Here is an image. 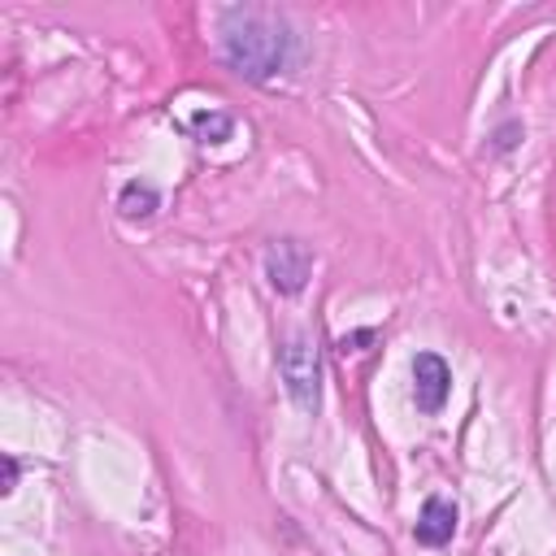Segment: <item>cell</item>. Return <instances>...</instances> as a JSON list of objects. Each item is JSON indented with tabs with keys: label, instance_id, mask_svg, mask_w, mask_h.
<instances>
[{
	"label": "cell",
	"instance_id": "9",
	"mask_svg": "<svg viewBox=\"0 0 556 556\" xmlns=\"http://www.w3.org/2000/svg\"><path fill=\"white\" fill-rule=\"evenodd\" d=\"M13 482H17V460H13V456H4V478H0V491L9 495V491H13Z\"/></svg>",
	"mask_w": 556,
	"mask_h": 556
},
{
	"label": "cell",
	"instance_id": "2",
	"mask_svg": "<svg viewBox=\"0 0 556 556\" xmlns=\"http://www.w3.org/2000/svg\"><path fill=\"white\" fill-rule=\"evenodd\" d=\"M278 374L287 382V395L300 413H317L321 404V361L308 334H291L278 352Z\"/></svg>",
	"mask_w": 556,
	"mask_h": 556
},
{
	"label": "cell",
	"instance_id": "6",
	"mask_svg": "<svg viewBox=\"0 0 556 556\" xmlns=\"http://www.w3.org/2000/svg\"><path fill=\"white\" fill-rule=\"evenodd\" d=\"M156 204H161V195H156V187H148V182H126L122 195H117V208H122L126 217H152Z\"/></svg>",
	"mask_w": 556,
	"mask_h": 556
},
{
	"label": "cell",
	"instance_id": "5",
	"mask_svg": "<svg viewBox=\"0 0 556 556\" xmlns=\"http://www.w3.org/2000/svg\"><path fill=\"white\" fill-rule=\"evenodd\" d=\"M413 534H417V543H426V547H443V543H452V534H456V504L430 495V500L421 504V517H417Z\"/></svg>",
	"mask_w": 556,
	"mask_h": 556
},
{
	"label": "cell",
	"instance_id": "8",
	"mask_svg": "<svg viewBox=\"0 0 556 556\" xmlns=\"http://www.w3.org/2000/svg\"><path fill=\"white\" fill-rule=\"evenodd\" d=\"M369 339H374V330H356V334H343V339H339V352H356V348H361V343H369Z\"/></svg>",
	"mask_w": 556,
	"mask_h": 556
},
{
	"label": "cell",
	"instance_id": "7",
	"mask_svg": "<svg viewBox=\"0 0 556 556\" xmlns=\"http://www.w3.org/2000/svg\"><path fill=\"white\" fill-rule=\"evenodd\" d=\"M191 130H195L204 143H222V139H230L235 122H230L226 113H217V109H213V113H195V117H191Z\"/></svg>",
	"mask_w": 556,
	"mask_h": 556
},
{
	"label": "cell",
	"instance_id": "1",
	"mask_svg": "<svg viewBox=\"0 0 556 556\" xmlns=\"http://www.w3.org/2000/svg\"><path fill=\"white\" fill-rule=\"evenodd\" d=\"M222 56L235 74L265 83L287 70L291 56V30L269 9H226L222 17Z\"/></svg>",
	"mask_w": 556,
	"mask_h": 556
},
{
	"label": "cell",
	"instance_id": "4",
	"mask_svg": "<svg viewBox=\"0 0 556 556\" xmlns=\"http://www.w3.org/2000/svg\"><path fill=\"white\" fill-rule=\"evenodd\" d=\"M452 391V369L439 352H417L413 356V400L421 413H439Z\"/></svg>",
	"mask_w": 556,
	"mask_h": 556
},
{
	"label": "cell",
	"instance_id": "3",
	"mask_svg": "<svg viewBox=\"0 0 556 556\" xmlns=\"http://www.w3.org/2000/svg\"><path fill=\"white\" fill-rule=\"evenodd\" d=\"M308 274H313V256H308L304 243H295V239L269 243V252H265V278H269L274 291L295 295V291H304Z\"/></svg>",
	"mask_w": 556,
	"mask_h": 556
}]
</instances>
